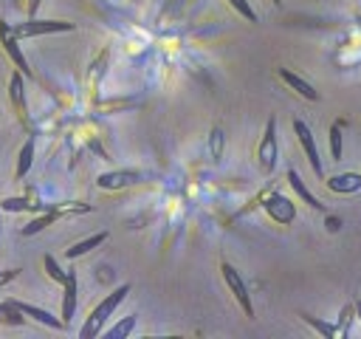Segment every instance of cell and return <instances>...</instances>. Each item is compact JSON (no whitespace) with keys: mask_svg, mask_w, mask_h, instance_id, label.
I'll list each match as a JSON object with an SVG mask.
<instances>
[{"mask_svg":"<svg viewBox=\"0 0 361 339\" xmlns=\"http://www.w3.org/2000/svg\"><path fill=\"white\" fill-rule=\"evenodd\" d=\"M353 305H355V316L361 319V299H358V302H353Z\"/></svg>","mask_w":361,"mask_h":339,"instance_id":"28","label":"cell"},{"mask_svg":"<svg viewBox=\"0 0 361 339\" xmlns=\"http://www.w3.org/2000/svg\"><path fill=\"white\" fill-rule=\"evenodd\" d=\"M265 212H268L276 223H285V226L296 218V209H293V203H290L285 195H271V198L265 201Z\"/></svg>","mask_w":361,"mask_h":339,"instance_id":"10","label":"cell"},{"mask_svg":"<svg viewBox=\"0 0 361 339\" xmlns=\"http://www.w3.org/2000/svg\"><path fill=\"white\" fill-rule=\"evenodd\" d=\"M23 82H25V76L14 68L11 71V79H8V99H11V107H14V113H17V119L25 124V127H31V121H28V105H25V88H23Z\"/></svg>","mask_w":361,"mask_h":339,"instance_id":"7","label":"cell"},{"mask_svg":"<svg viewBox=\"0 0 361 339\" xmlns=\"http://www.w3.org/2000/svg\"><path fill=\"white\" fill-rule=\"evenodd\" d=\"M144 175L141 172H133V170H113V172H102L99 178H96V184L102 186V189H124V186H133V184H138Z\"/></svg>","mask_w":361,"mask_h":339,"instance_id":"8","label":"cell"},{"mask_svg":"<svg viewBox=\"0 0 361 339\" xmlns=\"http://www.w3.org/2000/svg\"><path fill=\"white\" fill-rule=\"evenodd\" d=\"M302 319H305L307 325H313V328H316L319 333H324L327 339H336V336H338V328H336V325H327V322H319V319H316V316H310V314H302Z\"/></svg>","mask_w":361,"mask_h":339,"instance_id":"20","label":"cell"},{"mask_svg":"<svg viewBox=\"0 0 361 339\" xmlns=\"http://www.w3.org/2000/svg\"><path fill=\"white\" fill-rule=\"evenodd\" d=\"M293 133H296V138H299V144H302V150H305V155H307V164H310V170L316 172V178H324V167H322V158H319L316 138H313L310 127H307L302 119H293Z\"/></svg>","mask_w":361,"mask_h":339,"instance_id":"5","label":"cell"},{"mask_svg":"<svg viewBox=\"0 0 361 339\" xmlns=\"http://www.w3.org/2000/svg\"><path fill=\"white\" fill-rule=\"evenodd\" d=\"M127 294H130V282H121L118 288H113L90 314H87V319H85V325H82V331H79V336L82 339H96L102 331H104V322L113 316V311L127 299Z\"/></svg>","mask_w":361,"mask_h":339,"instance_id":"1","label":"cell"},{"mask_svg":"<svg viewBox=\"0 0 361 339\" xmlns=\"http://www.w3.org/2000/svg\"><path fill=\"white\" fill-rule=\"evenodd\" d=\"M56 218H59V212H56V209H48L45 215H39V218H34V220H28V223H25V226L20 229V234H23V237H31V234H37V232H42L45 226H51V223H54Z\"/></svg>","mask_w":361,"mask_h":339,"instance_id":"17","label":"cell"},{"mask_svg":"<svg viewBox=\"0 0 361 339\" xmlns=\"http://www.w3.org/2000/svg\"><path fill=\"white\" fill-rule=\"evenodd\" d=\"M220 271H223V280H226L231 297L237 299V305L243 308V314L251 319V316H254V305H251V294H248V288H245V280L240 277V271H237L231 263H223Z\"/></svg>","mask_w":361,"mask_h":339,"instance_id":"2","label":"cell"},{"mask_svg":"<svg viewBox=\"0 0 361 339\" xmlns=\"http://www.w3.org/2000/svg\"><path fill=\"white\" fill-rule=\"evenodd\" d=\"M73 314H76V271H68L62 282V314L59 316L65 325H71Z\"/></svg>","mask_w":361,"mask_h":339,"instance_id":"11","label":"cell"},{"mask_svg":"<svg viewBox=\"0 0 361 339\" xmlns=\"http://www.w3.org/2000/svg\"><path fill=\"white\" fill-rule=\"evenodd\" d=\"M133 328H135V314L124 316V319H121V322H116L113 328H104V331H102V336H107V339H124Z\"/></svg>","mask_w":361,"mask_h":339,"instance_id":"18","label":"cell"},{"mask_svg":"<svg viewBox=\"0 0 361 339\" xmlns=\"http://www.w3.org/2000/svg\"><path fill=\"white\" fill-rule=\"evenodd\" d=\"M17 308H20V314H25V316H31V319H37L39 325H45V328H54V331H62V328H68L59 316H54L51 311H45V308H37V305H31V302H23V299H11Z\"/></svg>","mask_w":361,"mask_h":339,"instance_id":"9","label":"cell"},{"mask_svg":"<svg viewBox=\"0 0 361 339\" xmlns=\"http://www.w3.org/2000/svg\"><path fill=\"white\" fill-rule=\"evenodd\" d=\"M212 136H214V138H212V153H214V158H220V144H223V133H220V130H214Z\"/></svg>","mask_w":361,"mask_h":339,"instance_id":"25","label":"cell"},{"mask_svg":"<svg viewBox=\"0 0 361 339\" xmlns=\"http://www.w3.org/2000/svg\"><path fill=\"white\" fill-rule=\"evenodd\" d=\"M42 266H45V271H48V277H51L54 282H59V285L65 282V274H68V271H62V268H59V263H56V260H54L51 254H45Z\"/></svg>","mask_w":361,"mask_h":339,"instance_id":"21","label":"cell"},{"mask_svg":"<svg viewBox=\"0 0 361 339\" xmlns=\"http://www.w3.org/2000/svg\"><path fill=\"white\" fill-rule=\"evenodd\" d=\"M327 186L333 192H355V189H361V175H353V172L333 175V178H327Z\"/></svg>","mask_w":361,"mask_h":339,"instance_id":"16","label":"cell"},{"mask_svg":"<svg viewBox=\"0 0 361 339\" xmlns=\"http://www.w3.org/2000/svg\"><path fill=\"white\" fill-rule=\"evenodd\" d=\"M231 3V8L243 17V20H248V23H257V11L251 8V3L248 0H228Z\"/></svg>","mask_w":361,"mask_h":339,"instance_id":"24","label":"cell"},{"mask_svg":"<svg viewBox=\"0 0 361 339\" xmlns=\"http://www.w3.org/2000/svg\"><path fill=\"white\" fill-rule=\"evenodd\" d=\"M257 158H259L262 172H274L276 158H279V144H276V121H274V119H268V124H265V133H262L259 147H257Z\"/></svg>","mask_w":361,"mask_h":339,"instance_id":"4","label":"cell"},{"mask_svg":"<svg viewBox=\"0 0 361 339\" xmlns=\"http://www.w3.org/2000/svg\"><path fill=\"white\" fill-rule=\"evenodd\" d=\"M0 209L3 212H23V209H37V206L28 203L25 198H6V201H0Z\"/></svg>","mask_w":361,"mask_h":339,"instance_id":"22","label":"cell"},{"mask_svg":"<svg viewBox=\"0 0 361 339\" xmlns=\"http://www.w3.org/2000/svg\"><path fill=\"white\" fill-rule=\"evenodd\" d=\"M330 155H333V161H341V141H344V136H341V124L336 121V124H330Z\"/></svg>","mask_w":361,"mask_h":339,"instance_id":"19","label":"cell"},{"mask_svg":"<svg viewBox=\"0 0 361 339\" xmlns=\"http://www.w3.org/2000/svg\"><path fill=\"white\" fill-rule=\"evenodd\" d=\"M0 251H3V218H0Z\"/></svg>","mask_w":361,"mask_h":339,"instance_id":"29","label":"cell"},{"mask_svg":"<svg viewBox=\"0 0 361 339\" xmlns=\"http://www.w3.org/2000/svg\"><path fill=\"white\" fill-rule=\"evenodd\" d=\"M288 181H290L293 192H296V195H299V198H302V201H305V203H307L310 209H324V206H322V203L316 201V195H313V192H310V189L305 186V181H302V175H299L296 170H288Z\"/></svg>","mask_w":361,"mask_h":339,"instance_id":"14","label":"cell"},{"mask_svg":"<svg viewBox=\"0 0 361 339\" xmlns=\"http://www.w3.org/2000/svg\"><path fill=\"white\" fill-rule=\"evenodd\" d=\"M17 274H20V268H8V271H3V268H0V288H3L6 282H11Z\"/></svg>","mask_w":361,"mask_h":339,"instance_id":"26","label":"cell"},{"mask_svg":"<svg viewBox=\"0 0 361 339\" xmlns=\"http://www.w3.org/2000/svg\"><path fill=\"white\" fill-rule=\"evenodd\" d=\"M104 240H107V232H96V234L85 237V240H76L73 246H68V249H65V257H68V260H76V257H82V254L93 251L96 246H102Z\"/></svg>","mask_w":361,"mask_h":339,"instance_id":"13","label":"cell"},{"mask_svg":"<svg viewBox=\"0 0 361 339\" xmlns=\"http://www.w3.org/2000/svg\"><path fill=\"white\" fill-rule=\"evenodd\" d=\"M274 3H276V6H282V0H274Z\"/></svg>","mask_w":361,"mask_h":339,"instance_id":"30","label":"cell"},{"mask_svg":"<svg viewBox=\"0 0 361 339\" xmlns=\"http://www.w3.org/2000/svg\"><path fill=\"white\" fill-rule=\"evenodd\" d=\"M0 45H3V51L8 54V59L14 62V68H17L23 76H31V68H28V62H25L23 51H20L17 34H14V28H11L6 20H0Z\"/></svg>","mask_w":361,"mask_h":339,"instance_id":"6","label":"cell"},{"mask_svg":"<svg viewBox=\"0 0 361 339\" xmlns=\"http://www.w3.org/2000/svg\"><path fill=\"white\" fill-rule=\"evenodd\" d=\"M279 76H282V82L290 88V90H296L299 96H305L307 102H316L319 99V90L307 82V79H302V76H296L293 71H288V68H279Z\"/></svg>","mask_w":361,"mask_h":339,"instance_id":"12","label":"cell"},{"mask_svg":"<svg viewBox=\"0 0 361 339\" xmlns=\"http://www.w3.org/2000/svg\"><path fill=\"white\" fill-rule=\"evenodd\" d=\"M59 31H73V23H68V20H37V17H31L28 23H17L14 25L17 40H23V37H42V34H59Z\"/></svg>","mask_w":361,"mask_h":339,"instance_id":"3","label":"cell"},{"mask_svg":"<svg viewBox=\"0 0 361 339\" xmlns=\"http://www.w3.org/2000/svg\"><path fill=\"white\" fill-rule=\"evenodd\" d=\"M39 3H42V0H28V14H31V17L37 14V8H39Z\"/></svg>","mask_w":361,"mask_h":339,"instance_id":"27","label":"cell"},{"mask_svg":"<svg viewBox=\"0 0 361 339\" xmlns=\"http://www.w3.org/2000/svg\"><path fill=\"white\" fill-rule=\"evenodd\" d=\"M31 164H34V136L20 147L17 167H14V178H17V181H20V178H25V175H28V170H31Z\"/></svg>","mask_w":361,"mask_h":339,"instance_id":"15","label":"cell"},{"mask_svg":"<svg viewBox=\"0 0 361 339\" xmlns=\"http://www.w3.org/2000/svg\"><path fill=\"white\" fill-rule=\"evenodd\" d=\"M353 316H355V305H344V308H341V314H338V322H336V328H338V336H341V333L347 336Z\"/></svg>","mask_w":361,"mask_h":339,"instance_id":"23","label":"cell"}]
</instances>
